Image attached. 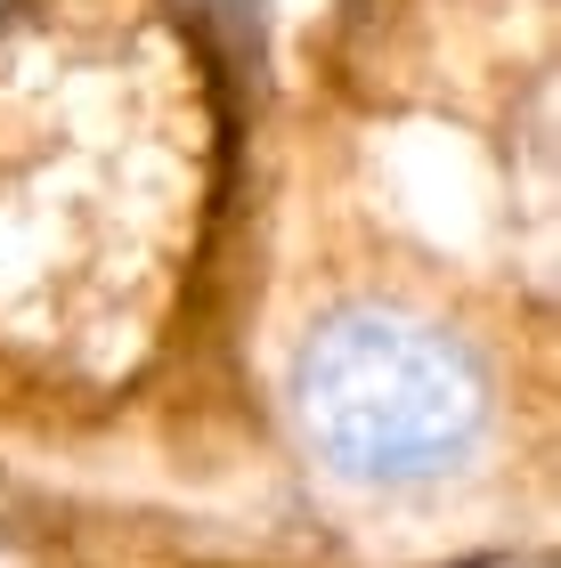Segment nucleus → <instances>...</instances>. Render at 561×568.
Returning a JSON list of instances; mask_svg holds the SVG:
<instances>
[{"instance_id":"obj_1","label":"nucleus","mask_w":561,"mask_h":568,"mask_svg":"<svg viewBox=\"0 0 561 568\" xmlns=\"http://www.w3.org/2000/svg\"><path fill=\"white\" fill-rule=\"evenodd\" d=\"M293 415L325 471L359 487H423L489 438V366L464 333L415 308H334L293 357Z\"/></svg>"},{"instance_id":"obj_2","label":"nucleus","mask_w":561,"mask_h":568,"mask_svg":"<svg viewBox=\"0 0 561 568\" xmlns=\"http://www.w3.org/2000/svg\"><path fill=\"white\" fill-rule=\"evenodd\" d=\"M472 568H553V560H538V552H521V560H513V552H504V560H472Z\"/></svg>"}]
</instances>
